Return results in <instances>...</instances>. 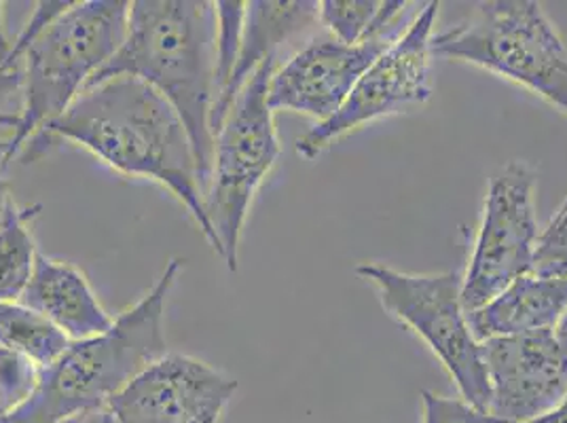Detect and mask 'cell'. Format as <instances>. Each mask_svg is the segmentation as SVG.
I'll return each instance as SVG.
<instances>
[{
	"label": "cell",
	"instance_id": "14",
	"mask_svg": "<svg viewBox=\"0 0 567 423\" xmlns=\"http://www.w3.org/2000/svg\"><path fill=\"white\" fill-rule=\"evenodd\" d=\"M20 303L45 316L71 341H85L113 327V318L100 306L97 297L83 276L71 262L48 259L37 255L34 271L25 286Z\"/></svg>",
	"mask_w": 567,
	"mask_h": 423
},
{
	"label": "cell",
	"instance_id": "24",
	"mask_svg": "<svg viewBox=\"0 0 567 423\" xmlns=\"http://www.w3.org/2000/svg\"><path fill=\"white\" fill-rule=\"evenodd\" d=\"M22 90V74L18 71H4L0 69V125L16 127L18 113L11 111L13 97Z\"/></svg>",
	"mask_w": 567,
	"mask_h": 423
},
{
	"label": "cell",
	"instance_id": "25",
	"mask_svg": "<svg viewBox=\"0 0 567 423\" xmlns=\"http://www.w3.org/2000/svg\"><path fill=\"white\" fill-rule=\"evenodd\" d=\"M58 423H121L118 422L115 411L111 409V404H102V406H92L79 413H72L69 417L60 420Z\"/></svg>",
	"mask_w": 567,
	"mask_h": 423
},
{
	"label": "cell",
	"instance_id": "28",
	"mask_svg": "<svg viewBox=\"0 0 567 423\" xmlns=\"http://www.w3.org/2000/svg\"><path fill=\"white\" fill-rule=\"evenodd\" d=\"M11 206H13L11 185L4 178H0V223L4 220V216H7V212H9Z\"/></svg>",
	"mask_w": 567,
	"mask_h": 423
},
{
	"label": "cell",
	"instance_id": "27",
	"mask_svg": "<svg viewBox=\"0 0 567 423\" xmlns=\"http://www.w3.org/2000/svg\"><path fill=\"white\" fill-rule=\"evenodd\" d=\"M527 423H567V400H564L557 409H553L550 413H546L538 420H532Z\"/></svg>",
	"mask_w": 567,
	"mask_h": 423
},
{
	"label": "cell",
	"instance_id": "15",
	"mask_svg": "<svg viewBox=\"0 0 567 423\" xmlns=\"http://www.w3.org/2000/svg\"><path fill=\"white\" fill-rule=\"evenodd\" d=\"M567 313V276H523L494 301L468 313L474 339L555 330Z\"/></svg>",
	"mask_w": 567,
	"mask_h": 423
},
{
	"label": "cell",
	"instance_id": "8",
	"mask_svg": "<svg viewBox=\"0 0 567 423\" xmlns=\"http://www.w3.org/2000/svg\"><path fill=\"white\" fill-rule=\"evenodd\" d=\"M534 190L536 169L525 162H511L492 178L462 283L466 313L487 306L515 280L532 274L540 241Z\"/></svg>",
	"mask_w": 567,
	"mask_h": 423
},
{
	"label": "cell",
	"instance_id": "11",
	"mask_svg": "<svg viewBox=\"0 0 567 423\" xmlns=\"http://www.w3.org/2000/svg\"><path fill=\"white\" fill-rule=\"evenodd\" d=\"M237 381L208 362L166 353L111 400L121 423H218Z\"/></svg>",
	"mask_w": 567,
	"mask_h": 423
},
{
	"label": "cell",
	"instance_id": "30",
	"mask_svg": "<svg viewBox=\"0 0 567 423\" xmlns=\"http://www.w3.org/2000/svg\"><path fill=\"white\" fill-rule=\"evenodd\" d=\"M555 334H557V339H559V343L564 345V350L567 352V313L561 318V322L557 324V329H555Z\"/></svg>",
	"mask_w": 567,
	"mask_h": 423
},
{
	"label": "cell",
	"instance_id": "16",
	"mask_svg": "<svg viewBox=\"0 0 567 423\" xmlns=\"http://www.w3.org/2000/svg\"><path fill=\"white\" fill-rule=\"evenodd\" d=\"M411 4L401 0H324L320 2V22L337 41L362 45L385 37H399V20Z\"/></svg>",
	"mask_w": 567,
	"mask_h": 423
},
{
	"label": "cell",
	"instance_id": "6",
	"mask_svg": "<svg viewBox=\"0 0 567 423\" xmlns=\"http://www.w3.org/2000/svg\"><path fill=\"white\" fill-rule=\"evenodd\" d=\"M278 60L262 64L214 134V162L204 208L213 229L214 252L237 271L239 241L252 199L280 157V141L269 106V81Z\"/></svg>",
	"mask_w": 567,
	"mask_h": 423
},
{
	"label": "cell",
	"instance_id": "29",
	"mask_svg": "<svg viewBox=\"0 0 567 423\" xmlns=\"http://www.w3.org/2000/svg\"><path fill=\"white\" fill-rule=\"evenodd\" d=\"M11 162V141L9 138H0V167Z\"/></svg>",
	"mask_w": 567,
	"mask_h": 423
},
{
	"label": "cell",
	"instance_id": "12",
	"mask_svg": "<svg viewBox=\"0 0 567 423\" xmlns=\"http://www.w3.org/2000/svg\"><path fill=\"white\" fill-rule=\"evenodd\" d=\"M402 34L362 45H346L337 39L311 41L271 74L267 94L271 111L301 113L318 123L329 121L346 104L360 76Z\"/></svg>",
	"mask_w": 567,
	"mask_h": 423
},
{
	"label": "cell",
	"instance_id": "4",
	"mask_svg": "<svg viewBox=\"0 0 567 423\" xmlns=\"http://www.w3.org/2000/svg\"><path fill=\"white\" fill-rule=\"evenodd\" d=\"M130 4L125 0L72 2L22 51V106L9 138L11 159L32 136L62 117L113 60L127 34Z\"/></svg>",
	"mask_w": 567,
	"mask_h": 423
},
{
	"label": "cell",
	"instance_id": "19",
	"mask_svg": "<svg viewBox=\"0 0 567 423\" xmlns=\"http://www.w3.org/2000/svg\"><path fill=\"white\" fill-rule=\"evenodd\" d=\"M246 18V2H216V97L214 104L227 94L236 71L237 55L241 45V30Z\"/></svg>",
	"mask_w": 567,
	"mask_h": 423
},
{
	"label": "cell",
	"instance_id": "22",
	"mask_svg": "<svg viewBox=\"0 0 567 423\" xmlns=\"http://www.w3.org/2000/svg\"><path fill=\"white\" fill-rule=\"evenodd\" d=\"M422 423H506L466 400L445 399L432 392H422Z\"/></svg>",
	"mask_w": 567,
	"mask_h": 423
},
{
	"label": "cell",
	"instance_id": "5",
	"mask_svg": "<svg viewBox=\"0 0 567 423\" xmlns=\"http://www.w3.org/2000/svg\"><path fill=\"white\" fill-rule=\"evenodd\" d=\"M430 48L519 83L567 117V48L538 2H481L466 22L432 37Z\"/></svg>",
	"mask_w": 567,
	"mask_h": 423
},
{
	"label": "cell",
	"instance_id": "3",
	"mask_svg": "<svg viewBox=\"0 0 567 423\" xmlns=\"http://www.w3.org/2000/svg\"><path fill=\"white\" fill-rule=\"evenodd\" d=\"M185 260L172 259L159 280L113 327L85 341H72L43 371L34 396L0 423H58L72 413L109 404L144 369L167 353L166 303Z\"/></svg>",
	"mask_w": 567,
	"mask_h": 423
},
{
	"label": "cell",
	"instance_id": "17",
	"mask_svg": "<svg viewBox=\"0 0 567 423\" xmlns=\"http://www.w3.org/2000/svg\"><path fill=\"white\" fill-rule=\"evenodd\" d=\"M41 206H11L0 223V303H16L24 295L34 271L37 241L32 223L41 214Z\"/></svg>",
	"mask_w": 567,
	"mask_h": 423
},
{
	"label": "cell",
	"instance_id": "18",
	"mask_svg": "<svg viewBox=\"0 0 567 423\" xmlns=\"http://www.w3.org/2000/svg\"><path fill=\"white\" fill-rule=\"evenodd\" d=\"M71 337L22 303H0V348L24 353L43 371L71 348Z\"/></svg>",
	"mask_w": 567,
	"mask_h": 423
},
{
	"label": "cell",
	"instance_id": "7",
	"mask_svg": "<svg viewBox=\"0 0 567 423\" xmlns=\"http://www.w3.org/2000/svg\"><path fill=\"white\" fill-rule=\"evenodd\" d=\"M355 276L375 286L379 301L399 322L415 330L445 364L462 400L481 411L489 406V383L481 343L462 306L464 278L457 271L413 276L388 265L364 262Z\"/></svg>",
	"mask_w": 567,
	"mask_h": 423
},
{
	"label": "cell",
	"instance_id": "26",
	"mask_svg": "<svg viewBox=\"0 0 567 423\" xmlns=\"http://www.w3.org/2000/svg\"><path fill=\"white\" fill-rule=\"evenodd\" d=\"M4 4L0 2V69L4 71H13L11 69V51H13V43L9 41L7 37V30H4Z\"/></svg>",
	"mask_w": 567,
	"mask_h": 423
},
{
	"label": "cell",
	"instance_id": "13",
	"mask_svg": "<svg viewBox=\"0 0 567 423\" xmlns=\"http://www.w3.org/2000/svg\"><path fill=\"white\" fill-rule=\"evenodd\" d=\"M320 20V2L316 0H292L271 2L252 0L246 2V18L241 30V45L237 55L236 71L229 90L213 109V134L229 115L239 92L255 76L262 64L278 60V51L284 43L306 32Z\"/></svg>",
	"mask_w": 567,
	"mask_h": 423
},
{
	"label": "cell",
	"instance_id": "21",
	"mask_svg": "<svg viewBox=\"0 0 567 423\" xmlns=\"http://www.w3.org/2000/svg\"><path fill=\"white\" fill-rule=\"evenodd\" d=\"M536 276H567V210L557 212L540 234L534 269Z\"/></svg>",
	"mask_w": 567,
	"mask_h": 423
},
{
	"label": "cell",
	"instance_id": "20",
	"mask_svg": "<svg viewBox=\"0 0 567 423\" xmlns=\"http://www.w3.org/2000/svg\"><path fill=\"white\" fill-rule=\"evenodd\" d=\"M41 376L43 369L24 353L0 348V417L24 406L39 390Z\"/></svg>",
	"mask_w": 567,
	"mask_h": 423
},
{
	"label": "cell",
	"instance_id": "9",
	"mask_svg": "<svg viewBox=\"0 0 567 423\" xmlns=\"http://www.w3.org/2000/svg\"><path fill=\"white\" fill-rule=\"evenodd\" d=\"M439 2H425L401 39L360 76L346 104L297 141L306 159L322 155L332 142L375 118L392 117L422 106L432 95L430 58Z\"/></svg>",
	"mask_w": 567,
	"mask_h": 423
},
{
	"label": "cell",
	"instance_id": "23",
	"mask_svg": "<svg viewBox=\"0 0 567 423\" xmlns=\"http://www.w3.org/2000/svg\"><path fill=\"white\" fill-rule=\"evenodd\" d=\"M72 2H64V0H43L34 4V11L30 16V20L25 22L22 32L18 34V39L13 41V51H11V69L18 71V60L24 51L49 24H53L64 11L71 9Z\"/></svg>",
	"mask_w": 567,
	"mask_h": 423
},
{
	"label": "cell",
	"instance_id": "1",
	"mask_svg": "<svg viewBox=\"0 0 567 423\" xmlns=\"http://www.w3.org/2000/svg\"><path fill=\"white\" fill-rule=\"evenodd\" d=\"M64 141L125 176L164 185L189 210L202 236L216 246L189 132L176 109L151 85L134 76H115L85 90L62 117L28 141L20 157L32 164Z\"/></svg>",
	"mask_w": 567,
	"mask_h": 423
},
{
	"label": "cell",
	"instance_id": "10",
	"mask_svg": "<svg viewBox=\"0 0 567 423\" xmlns=\"http://www.w3.org/2000/svg\"><path fill=\"white\" fill-rule=\"evenodd\" d=\"M487 413L506 423L538 420L567 399V352L555 330L481 341Z\"/></svg>",
	"mask_w": 567,
	"mask_h": 423
},
{
	"label": "cell",
	"instance_id": "2",
	"mask_svg": "<svg viewBox=\"0 0 567 423\" xmlns=\"http://www.w3.org/2000/svg\"><path fill=\"white\" fill-rule=\"evenodd\" d=\"M216 32V2L136 0L130 4L123 45L85 87L134 76L164 95L189 132L204 195L214 162Z\"/></svg>",
	"mask_w": 567,
	"mask_h": 423
},
{
	"label": "cell",
	"instance_id": "32",
	"mask_svg": "<svg viewBox=\"0 0 567 423\" xmlns=\"http://www.w3.org/2000/svg\"><path fill=\"white\" fill-rule=\"evenodd\" d=\"M567 400V399H566Z\"/></svg>",
	"mask_w": 567,
	"mask_h": 423
},
{
	"label": "cell",
	"instance_id": "31",
	"mask_svg": "<svg viewBox=\"0 0 567 423\" xmlns=\"http://www.w3.org/2000/svg\"><path fill=\"white\" fill-rule=\"evenodd\" d=\"M561 210H567V195H566V199H564V204H561V208H559V212Z\"/></svg>",
	"mask_w": 567,
	"mask_h": 423
}]
</instances>
